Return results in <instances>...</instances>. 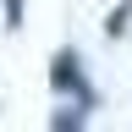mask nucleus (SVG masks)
<instances>
[{"label": "nucleus", "mask_w": 132, "mask_h": 132, "mask_svg": "<svg viewBox=\"0 0 132 132\" xmlns=\"http://www.w3.org/2000/svg\"><path fill=\"white\" fill-rule=\"evenodd\" d=\"M50 88H82V72H77V55H66V50H61V55L55 61H50Z\"/></svg>", "instance_id": "f257e3e1"}, {"label": "nucleus", "mask_w": 132, "mask_h": 132, "mask_svg": "<svg viewBox=\"0 0 132 132\" xmlns=\"http://www.w3.org/2000/svg\"><path fill=\"white\" fill-rule=\"evenodd\" d=\"M127 16H132V0H127V6H116V11L105 16V33H110V39H121V33H127Z\"/></svg>", "instance_id": "f03ea898"}, {"label": "nucleus", "mask_w": 132, "mask_h": 132, "mask_svg": "<svg viewBox=\"0 0 132 132\" xmlns=\"http://www.w3.org/2000/svg\"><path fill=\"white\" fill-rule=\"evenodd\" d=\"M50 127H61V132H66V127H82V110H55Z\"/></svg>", "instance_id": "7ed1b4c3"}, {"label": "nucleus", "mask_w": 132, "mask_h": 132, "mask_svg": "<svg viewBox=\"0 0 132 132\" xmlns=\"http://www.w3.org/2000/svg\"><path fill=\"white\" fill-rule=\"evenodd\" d=\"M6 28H11V33L22 28V0H6Z\"/></svg>", "instance_id": "20e7f679"}]
</instances>
